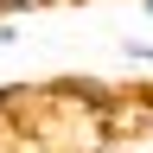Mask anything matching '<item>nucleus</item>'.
<instances>
[{"label": "nucleus", "instance_id": "nucleus-1", "mask_svg": "<svg viewBox=\"0 0 153 153\" xmlns=\"http://www.w3.org/2000/svg\"><path fill=\"white\" fill-rule=\"evenodd\" d=\"M38 7H51V0H0V19H13V13H38Z\"/></svg>", "mask_w": 153, "mask_h": 153}, {"label": "nucleus", "instance_id": "nucleus-2", "mask_svg": "<svg viewBox=\"0 0 153 153\" xmlns=\"http://www.w3.org/2000/svg\"><path fill=\"white\" fill-rule=\"evenodd\" d=\"M121 51H128V64H153V45H147V38H128Z\"/></svg>", "mask_w": 153, "mask_h": 153}, {"label": "nucleus", "instance_id": "nucleus-3", "mask_svg": "<svg viewBox=\"0 0 153 153\" xmlns=\"http://www.w3.org/2000/svg\"><path fill=\"white\" fill-rule=\"evenodd\" d=\"M0 45H19V26H13V19H0Z\"/></svg>", "mask_w": 153, "mask_h": 153}, {"label": "nucleus", "instance_id": "nucleus-4", "mask_svg": "<svg viewBox=\"0 0 153 153\" xmlns=\"http://www.w3.org/2000/svg\"><path fill=\"white\" fill-rule=\"evenodd\" d=\"M140 13H147V19H153V0H140Z\"/></svg>", "mask_w": 153, "mask_h": 153}]
</instances>
